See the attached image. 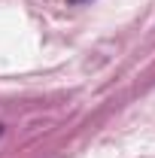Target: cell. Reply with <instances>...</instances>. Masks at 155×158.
I'll use <instances>...</instances> for the list:
<instances>
[{
  "instance_id": "1",
  "label": "cell",
  "mask_w": 155,
  "mask_h": 158,
  "mask_svg": "<svg viewBox=\"0 0 155 158\" xmlns=\"http://www.w3.org/2000/svg\"><path fill=\"white\" fill-rule=\"evenodd\" d=\"M67 3H85V0H67Z\"/></svg>"
}]
</instances>
